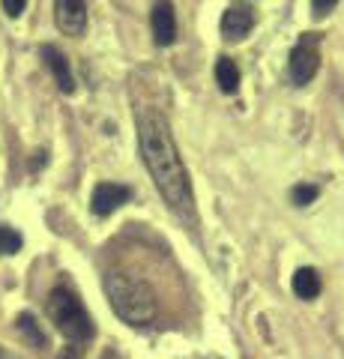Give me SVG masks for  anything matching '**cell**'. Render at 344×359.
I'll return each instance as SVG.
<instances>
[{
    "instance_id": "obj_6",
    "label": "cell",
    "mask_w": 344,
    "mask_h": 359,
    "mask_svg": "<svg viewBox=\"0 0 344 359\" xmlns=\"http://www.w3.org/2000/svg\"><path fill=\"white\" fill-rule=\"evenodd\" d=\"M129 198H132V189L123 186V183H99L93 189L90 207H93L96 216H111L114 210L129 204Z\"/></svg>"
},
{
    "instance_id": "obj_4",
    "label": "cell",
    "mask_w": 344,
    "mask_h": 359,
    "mask_svg": "<svg viewBox=\"0 0 344 359\" xmlns=\"http://www.w3.org/2000/svg\"><path fill=\"white\" fill-rule=\"evenodd\" d=\"M320 69V33H303L294 48H291V60H287V75L296 87L308 84Z\"/></svg>"
},
{
    "instance_id": "obj_12",
    "label": "cell",
    "mask_w": 344,
    "mask_h": 359,
    "mask_svg": "<svg viewBox=\"0 0 344 359\" xmlns=\"http://www.w3.org/2000/svg\"><path fill=\"white\" fill-rule=\"evenodd\" d=\"M15 327H18V332H21V335H25V339L30 341V347H46V335H42L39 323L33 320V314H18Z\"/></svg>"
},
{
    "instance_id": "obj_11",
    "label": "cell",
    "mask_w": 344,
    "mask_h": 359,
    "mask_svg": "<svg viewBox=\"0 0 344 359\" xmlns=\"http://www.w3.org/2000/svg\"><path fill=\"white\" fill-rule=\"evenodd\" d=\"M216 84L221 87V93H237L240 90V66L231 57L216 60Z\"/></svg>"
},
{
    "instance_id": "obj_10",
    "label": "cell",
    "mask_w": 344,
    "mask_h": 359,
    "mask_svg": "<svg viewBox=\"0 0 344 359\" xmlns=\"http://www.w3.org/2000/svg\"><path fill=\"white\" fill-rule=\"evenodd\" d=\"M320 290H324V282H320L315 266H299L294 273V294L299 299H317Z\"/></svg>"
},
{
    "instance_id": "obj_14",
    "label": "cell",
    "mask_w": 344,
    "mask_h": 359,
    "mask_svg": "<svg viewBox=\"0 0 344 359\" xmlns=\"http://www.w3.org/2000/svg\"><path fill=\"white\" fill-rule=\"evenodd\" d=\"M317 195H320V189H317V186H312V183H299V186H294V189H291V201H294L296 207H308V204H315Z\"/></svg>"
},
{
    "instance_id": "obj_17",
    "label": "cell",
    "mask_w": 344,
    "mask_h": 359,
    "mask_svg": "<svg viewBox=\"0 0 344 359\" xmlns=\"http://www.w3.org/2000/svg\"><path fill=\"white\" fill-rule=\"evenodd\" d=\"M0 359H4V353H0Z\"/></svg>"
},
{
    "instance_id": "obj_5",
    "label": "cell",
    "mask_w": 344,
    "mask_h": 359,
    "mask_svg": "<svg viewBox=\"0 0 344 359\" xmlns=\"http://www.w3.org/2000/svg\"><path fill=\"white\" fill-rule=\"evenodd\" d=\"M54 21L63 36H84L87 30V4L84 0H54Z\"/></svg>"
},
{
    "instance_id": "obj_9",
    "label": "cell",
    "mask_w": 344,
    "mask_h": 359,
    "mask_svg": "<svg viewBox=\"0 0 344 359\" xmlns=\"http://www.w3.org/2000/svg\"><path fill=\"white\" fill-rule=\"evenodd\" d=\"M39 54H42V60H46V66L51 69L57 87L63 90V93H72L75 90V75H72V66H69V60H66V54L60 48H54V45H42Z\"/></svg>"
},
{
    "instance_id": "obj_16",
    "label": "cell",
    "mask_w": 344,
    "mask_h": 359,
    "mask_svg": "<svg viewBox=\"0 0 344 359\" xmlns=\"http://www.w3.org/2000/svg\"><path fill=\"white\" fill-rule=\"evenodd\" d=\"M336 4H338V0H312V13L320 18V15L332 13V9H336Z\"/></svg>"
},
{
    "instance_id": "obj_3",
    "label": "cell",
    "mask_w": 344,
    "mask_h": 359,
    "mask_svg": "<svg viewBox=\"0 0 344 359\" xmlns=\"http://www.w3.org/2000/svg\"><path fill=\"white\" fill-rule=\"evenodd\" d=\"M48 318L54 320V327L63 332V339H69L75 344L93 339L90 314L81 306L78 294H72L69 287H54L48 294Z\"/></svg>"
},
{
    "instance_id": "obj_8",
    "label": "cell",
    "mask_w": 344,
    "mask_h": 359,
    "mask_svg": "<svg viewBox=\"0 0 344 359\" xmlns=\"http://www.w3.org/2000/svg\"><path fill=\"white\" fill-rule=\"evenodd\" d=\"M254 27V13L246 4H231L221 15V36L225 39H246Z\"/></svg>"
},
{
    "instance_id": "obj_15",
    "label": "cell",
    "mask_w": 344,
    "mask_h": 359,
    "mask_svg": "<svg viewBox=\"0 0 344 359\" xmlns=\"http://www.w3.org/2000/svg\"><path fill=\"white\" fill-rule=\"evenodd\" d=\"M4 4V13L9 18H18L21 13H25V6H27V0H0Z\"/></svg>"
},
{
    "instance_id": "obj_13",
    "label": "cell",
    "mask_w": 344,
    "mask_h": 359,
    "mask_svg": "<svg viewBox=\"0 0 344 359\" xmlns=\"http://www.w3.org/2000/svg\"><path fill=\"white\" fill-rule=\"evenodd\" d=\"M25 240H21V233L15 228H9V224H0V255H18Z\"/></svg>"
},
{
    "instance_id": "obj_7",
    "label": "cell",
    "mask_w": 344,
    "mask_h": 359,
    "mask_svg": "<svg viewBox=\"0 0 344 359\" xmlns=\"http://www.w3.org/2000/svg\"><path fill=\"white\" fill-rule=\"evenodd\" d=\"M150 27H153V39L162 48L177 42V15H174V4L171 0H156L150 13Z\"/></svg>"
},
{
    "instance_id": "obj_1",
    "label": "cell",
    "mask_w": 344,
    "mask_h": 359,
    "mask_svg": "<svg viewBox=\"0 0 344 359\" xmlns=\"http://www.w3.org/2000/svg\"><path fill=\"white\" fill-rule=\"evenodd\" d=\"M138 144H141V159L147 165L162 198L168 201V207L177 216L195 219V195H192V183H188V171L180 159L168 120L159 111L138 114Z\"/></svg>"
},
{
    "instance_id": "obj_2",
    "label": "cell",
    "mask_w": 344,
    "mask_h": 359,
    "mask_svg": "<svg viewBox=\"0 0 344 359\" xmlns=\"http://www.w3.org/2000/svg\"><path fill=\"white\" fill-rule=\"evenodd\" d=\"M105 297L111 309L120 320H126L129 327H147L156 320L159 314V299L144 278L126 276V273H108L105 276Z\"/></svg>"
}]
</instances>
